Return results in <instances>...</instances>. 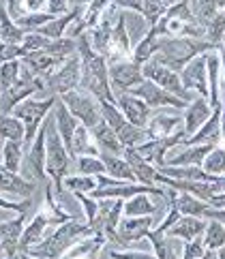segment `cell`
Wrapping results in <instances>:
<instances>
[{"label":"cell","mask_w":225,"mask_h":259,"mask_svg":"<svg viewBox=\"0 0 225 259\" xmlns=\"http://www.w3.org/2000/svg\"><path fill=\"white\" fill-rule=\"evenodd\" d=\"M78 56L82 62V77H80V86L82 90L90 92L95 99H105V101H114V92L109 86V73H107V60L105 56H101L92 50L90 39L86 32H82L78 36Z\"/></svg>","instance_id":"6da1fadb"},{"label":"cell","mask_w":225,"mask_h":259,"mask_svg":"<svg viewBox=\"0 0 225 259\" xmlns=\"http://www.w3.org/2000/svg\"><path fill=\"white\" fill-rule=\"evenodd\" d=\"M212 50H217V48L210 45L208 41L198 39V36H159L153 60L180 73L189 60L200 56V54L212 52Z\"/></svg>","instance_id":"7a4b0ae2"},{"label":"cell","mask_w":225,"mask_h":259,"mask_svg":"<svg viewBox=\"0 0 225 259\" xmlns=\"http://www.w3.org/2000/svg\"><path fill=\"white\" fill-rule=\"evenodd\" d=\"M84 236H92V227L86 219H67L58 223V229L45 236L39 244L30 246L26 255L30 257H60Z\"/></svg>","instance_id":"3957f363"},{"label":"cell","mask_w":225,"mask_h":259,"mask_svg":"<svg viewBox=\"0 0 225 259\" xmlns=\"http://www.w3.org/2000/svg\"><path fill=\"white\" fill-rule=\"evenodd\" d=\"M43 124H45V171H48L50 180H52V187L58 191V189H62L64 176L73 174V161L75 159L67 150L58 128H56L52 112L45 116Z\"/></svg>","instance_id":"277c9868"},{"label":"cell","mask_w":225,"mask_h":259,"mask_svg":"<svg viewBox=\"0 0 225 259\" xmlns=\"http://www.w3.org/2000/svg\"><path fill=\"white\" fill-rule=\"evenodd\" d=\"M56 99H58V97H45V99H30V97H28V99L22 101V103H17L13 107L11 114L15 118H20L24 122V128H26V133H24V152L30 148L36 131H39V126L43 124L45 116H48L54 109Z\"/></svg>","instance_id":"5b68a950"},{"label":"cell","mask_w":225,"mask_h":259,"mask_svg":"<svg viewBox=\"0 0 225 259\" xmlns=\"http://www.w3.org/2000/svg\"><path fill=\"white\" fill-rule=\"evenodd\" d=\"M20 176L34 184H48V171H45V124L39 126L30 148L24 152Z\"/></svg>","instance_id":"8992f818"},{"label":"cell","mask_w":225,"mask_h":259,"mask_svg":"<svg viewBox=\"0 0 225 259\" xmlns=\"http://www.w3.org/2000/svg\"><path fill=\"white\" fill-rule=\"evenodd\" d=\"M64 105L69 107V112L80 120V124L86 128H92L101 122V109H99V99H95L86 90H69L58 97Z\"/></svg>","instance_id":"52a82bcc"},{"label":"cell","mask_w":225,"mask_h":259,"mask_svg":"<svg viewBox=\"0 0 225 259\" xmlns=\"http://www.w3.org/2000/svg\"><path fill=\"white\" fill-rule=\"evenodd\" d=\"M142 73H144L146 79L155 81L157 86L165 88L167 92H172V95H176L178 99L186 101V103H189V101H193V92H189V90L182 86L180 73H178V71H172L170 67H165V64H159L157 60L150 58L148 62L142 64Z\"/></svg>","instance_id":"ba28073f"},{"label":"cell","mask_w":225,"mask_h":259,"mask_svg":"<svg viewBox=\"0 0 225 259\" xmlns=\"http://www.w3.org/2000/svg\"><path fill=\"white\" fill-rule=\"evenodd\" d=\"M80 77H82V62L80 56L73 54L64 60L52 75L45 79V88H48V97H60L64 92L75 90L80 86Z\"/></svg>","instance_id":"9c48e42d"},{"label":"cell","mask_w":225,"mask_h":259,"mask_svg":"<svg viewBox=\"0 0 225 259\" xmlns=\"http://www.w3.org/2000/svg\"><path fill=\"white\" fill-rule=\"evenodd\" d=\"M155 227L153 217H120L116 234L107 240V244L118 246V248H127L137 244L142 238L148 236V231Z\"/></svg>","instance_id":"30bf717a"},{"label":"cell","mask_w":225,"mask_h":259,"mask_svg":"<svg viewBox=\"0 0 225 259\" xmlns=\"http://www.w3.org/2000/svg\"><path fill=\"white\" fill-rule=\"evenodd\" d=\"M123 208H125V199L120 197H103L99 199V208L95 219L90 221L92 234H99L105 238V242L116 234L118 221L123 217Z\"/></svg>","instance_id":"8fae6325"},{"label":"cell","mask_w":225,"mask_h":259,"mask_svg":"<svg viewBox=\"0 0 225 259\" xmlns=\"http://www.w3.org/2000/svg\"><path fill=\"white\" fill-rule=\"evenodd\" d=\"M131 95H135L144 101V103L150 107V109H159V107H174V109H180V112H184V107L189 105L186 101L178 99L176 95H172V92H167L165 88L157 86L155 81L150 79H142L137 86H133L129 90Z\"/></svg>","instance_id":"7c38bea8"},{"label":"cell","mask_w":225,"mask_h":259,"mask_svg":"<svg viewBox=\"0 0 225 259\" xmlns=\"http://www.w3.org/2000/svg\"><path fill=\"white\" fill-rule=\"evenodd\" d=\"M186 140V133L184 128H178V131H174L172 135H165V137H150V140H146L144 144L135 146V150L142 154V159L153 163L155 167H161V165L165 163V154L174 150L176 146H180L182 142Z\"/></svg>","instance_id":"4fadbf2b"},{"label":"cell","mask_w":225,"mask_h":259,"mask_svg":"<svg viewBox=\"0 0 225 259\" xmlns=\"http://www.w3.org/2000/svg\"><path fill=\"white\" fill-rule=\"evenodd\" d=\"M107 73H109V86L111 92H129L133 86H137L144 79L142 67L135 64L133 60H114L107 64Z\"/></svg>","instance_id":"5bb4252c"},{"label":"cell","mask_w":225,"mask_h":259,"mask_svg":"<svg viewBox=\"0 0 225 259\" xmlns=\"http://www.w3.org/2000/svg\"><path fill=\"white\" fill-rule=\"evenodd\" d=\"M180 81L189 92H198L200 97L208 99V79H206V56L200 54L189 60L180 71Z\"/></svg>","instance_id":"9a60e30c"},{"label":"cell","mask_w":225,"mask_h":259,"mask_svg":"<svg viewBox=\"0 0 225 259\" xmlns=\"http://www.w3.org/2000/svg\"><path fill=\"white\" fill-rule=\"evenodd\" d=\"M58 223H62V221L58 217H54V214H50V217L48 214H36L30 221V225L24 227V231H22L20 244H17V255H26L28 248L34 246V244H39L41 240L45 238L50 225H58Z\"/></svg>","instance_id":"2e32d148"},{"label":"cell","mask_w":225,"mask_h":259,"mask_svg":"<svg viewBox=\"0 0 225 259\" xmlns=\"http://www.w3.org/2000/svg\"><path fill=\"white\" fill-rule=\"evenodd\" d=\"M146 128H148V135H150V137H165V135H172V131H178V128H182L180 109H176L174 114H172V107L153 109V116H150Z\"/></svg>","instance_id":"e0dca14e"},{"label":"cell","mask_w":225,"mask_h":259,"mask_svg":"<svg viewBox=\"0 0 225 259\" xmlns=\"http://www.w3.org/2000/svg\"><path fill=\"white\" fill-rule=\"evenodd\" d=\"M116 105L120 107V112L125 114V118L129 120L131 124L135 126H146L150 116H153V109H150L139 97L131 95V92H118L114 95Z\"/></svg>","instance_id":"ac0fdd59"},{"label":"cell","mask_w":225,"mask_h":259,"mask_svg":"<svg viewBox=\"0 0 225 259\" xmlns=\"http://www.w3.org/2000/svg\"><path fill=\"white\" fill-rule=\"evenodd\" d=\"M212 109L214 107H210L208 99H204L200 95L193 97V101H189V105L184 107V116H182V128H184L186 137H191L206 122V120L210 118Z\"/></svg>","instance_id":"d6986e66"},{"label":"cell","mask_w":225,"mask_h":259,"mask_svg":"<svg viewBox=\"0 0 225 259\" xmlns=\"http://www.w3.org/2000/svg\"><path fill=\"white\" fill-rule=\"evenodd\" d=\"M24 221H26V212H20L15 219L0 221V248H3V255L9 257L17 255V244H20V236L24 231Z\"/></svg>","instance_id":"ffe728a7"},{"label":"cell","mask_w":225,"mask_h":259,"mask_svg":"<svg viewBox=\"0 0 225 259\" xmlns=\"http://www.w3.org/2000/svg\"><path fill=\"white\" fill-rule=\"evenodd\" d=\"M36 191V184L22 178L17 171L7 169L5 165H0V193H13L17 197L30 199Z\"/></svg>","instance_id":"44dd1931"},{"label":"cell","mask_w":225,"mask_h":259,"mask_svg":"<svg viewBox=\"0 0 225 259\" xmlns=\"http://www.w3.org/2000/svg\"><path fill=\"white\" fill-rule=\"evenodd\" d=\"M182 150L165 154V163L163 165H202V161L206 159V154L217 144H180Z\"/></svg>","instance_id":"7402d4cb"},{"label":"cell","mask_w":225,"mask_h":259,"mask_svg":"<svg viewBox=\"0 0 225 259\" xmlns=\"http://www.w3.org/2000/svg\"><path fill=\"white\" fill-rule=\"evenodd\" d=\"M28 69H30L34 75H39V77H45L48 79L52 73L60 67V64L67 60V58H58V56H52V54H48V52H43V50H39V52H30V54H26V56H22L20 58Z\"/></svg>","instance_id":"603a6c76"},{"label":"cell","mask_w":225,"mask_h":259,"mask_svg":"<svg viewBox=\"0 0 225 259\" xmlns=\"http://www.w3.org/2000/svg\"><path fill=\"white\" fill-rule=\"evenodd\" d=\"M221 140V105L212 109L210 118L195 131L191 137H186L182 144H219Z\"/></svg>","instance_id":"cb8c5ba5"},{"label":"cell","mask_w":225,"mask_h":259,"mask_svg":"<svg viewBox=\"0 0 225 259\" xmlns=\"http://www.w3.org/2000/svg\"><path fill=\"white\" fill-rule=\"evenodd\" d=\"M123 156H125V161L129 163V167L133 169L135 180H137L139 184H148V187L157 184V167H155L153 163L144 161L142 154H139L135 148H125Z\"/></svg>","instance_id":"d4e9b609"},{"label":"cell","mask_w":225,"mask_h":259,"mask_svg":"<svg viewBox=\"0 0 225 259\" xmlns=\"http://www.w3.org/2000/svg\"><path fill=\"white\" fill-rule=\"evenodd\" d=\"M90 135H92V140H95V144H97V148H99V152L123 154L125 146L120 144L116 131H114V128H111L107 122H103V120H101L99 124H95V126L90 128Z\"/></svg>","instance_id":"484cf974"},{"label":"cell","mask_w":225,"mask_h":259,"mask_svg":"<svg viewBox=\"0 0 225 259\" xmlns=\"http://www.w3.org/2000/svg\"><path fill=\"white\" fill-rule=\"evenodd\" d=\"M219 50L206 52V73H208V103L210 107L221 105V84H219V71H221V56L214 54Z\"/></svg>","instance_id":"4316f807"},{"label":"cell","mask_w":225,"mask_h":259,"mask_svg":"<svg viewBox=\"0 0 225 259\" xmlns=\"http://www.w3.org/2000/svg\"><path fill=\"white\" fill-rule=\"evenodd\" d=\"M206 229V221L202 217H189V214H180V219L165 231L167 236H174V238H180V240H193V238H200Z\"/></svg>","instance_id":"83f0119b"},{"label":"cell","mask_w":225,"mask_h":259,"mask_svg":"<svg viewBox=\"0 0 225 259\" xmlns=\"http://www.w3.org/2000/svg\"><path fill=\"white\" fill-rule=\"evenodd\" d=\"M52 114H54L56 128H58V133H60V137H62V142H64V146H67V150H69V146H71V137H73V131H75V128H78L80 120H78V118H75V116L69 112V107L64 105L60 99H56Z\"/></svg>","instance_id":"f1b7e54d"},{"label":"cell","mask_w":225,"mask_h":259,"mask_svg":"<svg viewBox=\"0 0 225 259\" xmlns=\"http://www.w3.org/2000/svg\"><path fill=\"white\" fill-rule=\"evenodd\" d=\"M99 159L105 165V174H109L111 178L125 180V182H137L133 169L129 167V163L125 161L123 154H109V152H99Z\"/></svg>","instance_id":"f546056e"},{"label":"cell","mask_w":225,"mask_h":259,"mask_svg":"<svg viewBox=\"0 0 225 259\" xmlns=\"http://www.w3.org/2000/svg\"><path fill=\"white\" fill-rule=\"evenodd\" d=\"M24 34H26V30H22L20 26L13 22V17L9 15L7 0H0V41L20 45L22 39H24Z\"/></svg>","instance_id":"4dcf8cb0"},{"label":"cell","mask_w":225,"mask_h":259,"mask_svg":"<svg viewBox=\"0 0 225 259\" xmlns=\"http://www.w3.org/2000/svg\"><path fill=\"white\" fill-rule=\"evenodd\" d=\"M172 206L180 212V214L202 217L204 219V214H206V210H208L210 203L200 199V197H195V195H191V193H180V191H178L174 201H172Z\"/></svg>","instance_id":"1f68e13d"},{"label":"cell","mask_w":225,"mask_h":259,"mask_svg":"<svg viewBox=\"0 0 225 259\" xmlns=\"http://www.w3.org/2000/svg\"><path fill=\"white\" fill-rule=\"evenodd\" d=\"M155 212H157V206L150 199V193H137V195L129 197L123 208L125 217H155Z\"/></svg>","instance_id":"d6a6232c"},{"label":"cell","mask_w":225,"mask_h":259,"mask_svg":"<svg viewBox=\"0 0 225 259\" xmlns=\"http://www.w3.org/2000/svg\"><path fill=\"white\" fill-rule=\"evenodd\" d=\"M90 140H92L90 128H86L84 124H78V128L73 131V137H71V146H69V152H71L73 159L75 156H80V154H95V156H99L97 144L92 146Z\"/></svg>","instance_id":"836d02e7"},{"label":"cell","mask_w":225,"mask_h":259,"mask_svg":"<svg viewBox=\"0 0 225 259\" xmlns=\"http://www.w3.org/2000/svg\"><path fill=\"white\" fill-rule=\"evenodd\" d=\"M157 43H159V34H157L153 28H150V30L146 32L144 39H142V41H137V43H135V48L131 50V60L142 67L144 62H148L150 58L155 56Z\"/></svg>","instance_id":"e575fe53"},{"label":"cell","mask_w":225,"mask_h":259,"mask_svg":"<svg viewBox=\"0 0 225 259\" xmlns=\"http://www.w3.org/2000/svg\"><path fill=\"white\" fill-rule=\"evenodd\" d=\"M103 244H105V238L99 236V234L84 236V240L80 238L78 242H75L64 255H69V257H82V255H86V257H99V251H101Z\"/></svg>","instance_id":"d590c367"},{"label":"cell","mask_w":225,"mask_h":259,"mask_svg":"<svg viewBox=\"0 0 225 259\" xmlns=\"http://www.w3.org/2000/svg\"><path fill=\"white\" fill-rule=\"evenodd\" d=\"M24 122L13 114H0V140H11V142H22L24 146Z\"/></svg>","instance_id":"8d00e7d4"},{"label":"cell","mask_w":225,"mask_h":259,"mask_svg":"<svg viewBox=\"0 0 225 259\" xmlns=\"http://www.w3.org/2000/svg\"><path fill=\"white\" fill-rule=\"evenodd\" d=\"M116 135H118L120 144H123L125 148H135V146H139V144H144L146 140H150L146 126H135V124H131L129 120L118 128Z\"/></svg>","instance_id":"74e56055"},{"label":"cell","mask_w":225,"mask_h":259,"mask_svg":"<svg viewBox=\"0 0 225 259\" xmlns=\"http://www.w3.org/2000/svg\"><path fill=\"white\" fill-rule=\"evenodd\" d=\"M202 242L204 246L208 248V251H214L217 253V248H221L225 244V225L217 219H208V223H206V229L202 234Z\"/></svg>","instance_id":"f35d334b"},{"label":"cell","mask_w":225,"mask_h":259,"mask_svg":"<svg viewBox=\"0 0 225 259\" xmlns=\"http://www.w3.org/2000/svg\"><path fill=\"white\" fill-rule=\"evenodd\" d=\"M22 159H24V146H22V142H11V140H7V142L3 144V165H5L7 169L20 174Z\"/></svg>","instance_id":"ab89813d"},{"label":"cell","mask_w":225,"mask_h":259,"mask_svg":"<svg viewBox=\"0 0 225 259\" xmlns=\"http://www.w3.org/2000/svg\"><path fill=\"white\" fill-rule=\"evenodd\" d=\"M73 174H88V176H99L105 174V165L99 156L95 154H80L73 161Z\"/></svg>","instance_id":"60d3db41"},{"label":"cell","mask_w":225,"mask_h":259,"mask_svg":"<svg viewBox=\"0 0 225 259\" xmlns=\"http://www.w3.org/2000/svg\"><path fill=\"white\" fill-rule=\"evenodd\" d=\"M99 109H101V120H103V122H107L111 128H114V131H118V128L127 122L125 114L120 112V107L114 103V101L101 99L99 101Z\"/></svg>","instance_id":"b9f144b4"},{"label":"cell","mask_w":225,"mask_h":259,"mask_svg":"<svg viewBox=\"0 0 225 259\" xmlns=\"http://www.w3.org/2000/svg\"><path fill=\"white\" fill-rule=\"evenodd\" d=\"M62 187L73 193H90L97 189V176L88 174H75V176H64Z\"/></svg>","instance_id":"7bdbcfd3"},{"label":"cell","mask_w":225,"mask_h":259,"mask_svg":"<svg viewBox=\"0 0 225 259\" xmlns=\"http://www.w3.org/2000/svg\"><path fill=\"white\" fill-rule=\"evenodd\" d=\"M43 52L52 54V56H58V58H69V56H73V54H78V39H73V36L52 39Z\"/></svg>","instance_id":"ee69618b"},{"label":"cell","mask_w":225,"mask_h":259,"mask_svg":"<svg viewBox=\"0 0 225 259\" xmlns=\"http://www.w3.org/2000/svg\"><path fill=\"white\" fill-rule=\"evenodd\" d=\"M202 169L206 174H212V176L225 174V150H223V148L214 146L212 150L206 154V159L202 161Z\"/></svg>","instance_id":"f6af8a7d"},{"label":"cell","mask_w":225,"mask_h":259,"mask_svg":"<svg viewBox=\"0 0 225 259\" xmlns=\"http://www.w3.org/2000/svg\"><path fill=\"white\" fill-rule=\"evenodd\" d=\"M22 60H7L0 62V92L7 90L11 84H15V79L20 77Z\"/></svg>","instance_id":"bcb514c9"},{"label":"cell","mask_w":225,"mask_h":259,"mask_svg":"<svg viewBox=\"0 0 225 259\" xmlns=\"http://www.w3.org/2000/svg\"><path fill=\"white\" fill-rule=\"evenodd\" d=\"M54 17L56 15H52V13H24L22 17H17L15 24L20 26L22 30L32 32V30L39 28V26H43V24H48L50 20H54Z\"/></svg>","instance_id":"7dc6e473"},{"label":"cell","mask_w":225,"mask_h":259,"mask_svg":"<svg viewBox=\"0 0 225 259\" xmlns=\"http://www.w3.org/2000/svg\"><path fill=\"white\" fill-rule=\"evenodd\" d=\"M52 39H48V36H43L41 32H36V30H32V32H26L24 34V39H22V50L26 52V54H30V52H39V50H45L48 48V43H50Z\"/></svg>","instance_id":"c3c4849f"},{"label":"cell","mask_w":225,"mask_h":259,"mask_svg":"<svg viewBox=\"0 0 225 259\" xmlns=\"http://www.w3.org/2000/svg\"><path fill=\"white\" fill-rule=\"evenodd\" d=\"M182 257H186V259H191V257H206V246L202 242V236L193 238V240H186L184 246H182Z\"/></svg>","instance_id":"681fc988"},{"label":"cell","mask_w":225,"mask_h":259,"mask_svg":"<svg viewBox=\"0 0 225 259\" xmlns=\"http://www.w3.org/2000/svg\"><path fill=\"white\" fill-rule=\"evenodd\" d=\"M22 56H26V52L22 50V45H13V43H3V41H0V62L20 60Z\"/></svg>","instance_id":"f907efd6"},{"label":"cell","mask_w":225,"mask_h":259,"mask_svg":"<svg viewBox=\"0 0 225 259\" xmlns=\"http://www.w3.org/2000/svg\"><path fill=\"white\" fill-rule=\"evenodd\" d=\"M69 11V0H48V13L62 15Z\"/></svg>","instance_id":"816d5d0a"},{"label":"cell","mask_w":225,"mask_h":259,"mask_svg":"<svg viewBox=\"0 0 225 259\" xmlns=\"http://www.w3.org/2000/svg\"><path fill=\"white\" fill-rule=\"evenodd\" d=\"M43 5H48V0H24V7L28 13H41Z\"/></svg>","instance_id":"f5cc1de1"},{"label":"cell","mask_w":225,"mask_h":259,"mask_svg":"<svg viewBox=\"0 0 225 259\" xmlns=\"http://www.w3.org/2000/svg\"><path fill=\"white\" fill-rule=\"evenodd\" d=\"M204 219H217V221H221V223L225 225V208H212V206H208Z\"/></svg>","instance_id":"db71d44e"},{"label":"cell","mask_w":225,"mask_h":259,"mask_svg":"<svg viewBox=\"0 0 225 259\" xmlns=\"http://www.w3.org/2000/svg\"><path fill=\"white\" fill-rule=\"evenodd\" d=\"M210 184V191H212V195L214 193H223L225 191V174H221V176H217L212 182H208Z\"/></svg>","instance_id":"11a10c76"},{"label":"cell","mask_w":225,"mask_h":259,"mask_svg":"<svg viewBox=\"0 0 225 259\" xmlns=\"http://www.w3.org/2000/svg\"><path fill=\"white\" fill-rule=\"evenodd\" d=\"M208 203L212 208H225V191L223 193H214V195L208 199Z\"/></svg>","instance_id":"9f6ffc18"},{"label":"cell","mask_w":225,"mask_h":259,"mask_svg":"<svg viewBox=\"0 0 225 259\" xmlns=\"http://www.w3.org/2000/svg\"><path fill=\"white\" fill-rule=\"evenodd\" d=\"M90 3H92V0H69V9H82V11H84V9H86Z\"/></svg>","instance_id":"6f0895ef"},{"label":"cell","mask_w":225,"mask_h":259,"mask_svg":"<svg viewBox=\"0 0 225 259\" xmlns=\"http://www.w3.org/2000/svg\"><path fill=\"white\" fill-rule=\"evenodd\" d=\"M221 137L225 140V99H221Z\"/></svg>","instance_id":"680465c9"},{"label":"cell","mask_w":225,"mask_h":259,"mask_svg":"<svg viewBox=\"0 0 225 259\" xmlns=\"http://www.w3.org/2000/svg\"><path fill=\"white\" fill-rule=\"evenodd\" d=\"M217 257H221V259H225V244H223L221 248H217Z\"/></svg>","instance_id":"91938a15"},{"label":"cell","mask_w":225,"mask_h":259,"mask_svg":"<svg viewBox=\"0 0 225 259\" xmlns=\"http://www.w3.org/2000/svg\"><path fill=\"white\" fill-rule=\"evenodd\" d=\"M0 255H3V248H0Z\"/></svg>","instance_id":"94428289"}]
</instances>
